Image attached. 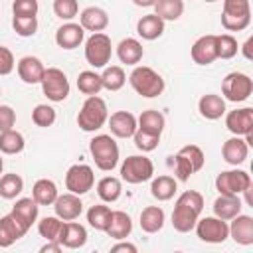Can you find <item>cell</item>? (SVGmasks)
<instances>
[{"instance_id": "6da1fadb", "label": "cell", "mask_w": 253, "mask_h": 253, "mask_svg": "<svg viewBox=\"0 0 253 253\" xmlns=\"http://www.w3.org/2000/svg\"><path fill=\"white\" fill-rule=\"evenodd\" d=\"M204 210V196L196 190H186L178 196L174 211H172V225L180 233H188L194 229L200 213Z\"/></svg>"}, {"instance_id": "7a4b0ae2", "label": "cell", "mask_w": 253, "mask_h": 253, "mask_svg": "<svg viewBox=\"0 0 253 253\" xmlns=\"http://www.w3.org/2000/svg\"><path fill=\"white\" fill-rule=\"evenodd\" d=\"M107 119H109L107 103L99 95H91L81 105V111L77 115V125L85 132H95L107 123Z\"/></svg>"}, {"instance_id": "3957f363", "label": "cell", "mask_w": 253, "mask_h": 253, "mask_svg": "<svg viewBox=\"0 0 253 253\" xmlns=\"http://www.w3.org/2000/svg\"><path fill=\"white\" fill-rule=\"evenodd\" d=\"M89 152L95 160V166L103 172H111L119 164V144L111 134H97L89 142Z\"/></svg>"}, {"instance_id": "277c9868", "label": "cell", "mask_w": 253, "mask_h": 253, "mask_svg": "<svg viewBox=\"0 0 253 253\" xmlns=\"http://www.w3.org/2000/svg\"><path fill=\"white\" fill-rule=\"evenodd\" d=\"M128 81H130V87L140 97H146V99L158 97L164 91V79H162V75L156 73L152 67H146V65H136L132 69V73L128 75Z\"/></svg>"}, {"instance_id": "5b68a950", "label": "cell", "mask_w": 253, "mask_h": 253, "mask_svg": "<svg viewBox=\"0 0 253 253\" xmlns=\"http://www.w3.org/2000/svg\"><path fill=\"white\" fill-rule=\"evenodd\" d=\"M111 55H113L111 38L103 32L91 34V38L85 42V59H87V63L95 69H101L111 61Z\"/></svg>"}, {"instance_id": "8992f818", "label": "cell", "mask_w": 253, "mask_h": 253, "mask_svg": "<svg viewBox=\"0 0 253 253\" xmlns=\"http://www.w3.org/2000/svg\"><path fill=\"white\" fill-rule=\"evenodd\" d=\"M221 93L231 103L247 101L251 97V93H253V79L247 73L231 71V73L225 75V79L221 83Z\"/></svg>"}, {"instance_id": "52a82bcc", "label": "cell", "mask_w": 253, "mask_h": 253, "mask_svg": "<svg viewBox=\"0 0 253 253\" xmlns=\"http://www.w3.org/2000/svg\"><path fill=\"white\" fill-rule=\"evenodd\" d=\"M40 85H42L43 95H45L49 101H53V103H61V101H65L67 95H69V79H67V75H65L61 69H57V67H47V69L43 71V77H42Z\"/></svg>"}, {"instance_id": "ba28073f", "label": "cell", "mask_w": 253, "mask_h": 253, "mask_svg": "<svg viewBox=\"0 0 253 253\" xmlns=\"http://www.w3.org/2000/svg\"><path fill=\"white\" fill-rule=\"evenodd\" d=\"M154 174V164L146 156H128L121 164V178L126 184H142Z\"/></svg>"}, {"instance_id": "9c48e42d", "label": "cell", "mask_w": 253, "mask_h": 253, "mask_svg": "<svg viewBox=\"0 0 253 253\" xmlns=\"http://www.w3.org/2000/svg\"><path fill=\"white\" fill-rule=\"evenodd\" d=\"M198 237L206 243H223L229 237V225L225 219H219L215 215L210 217H198L196 225H194Z\"/></svg>"}, {"instance_id": "30bf717a", "label": "cell", "mask_w": 253, "mask_h": 253, "mask_svg": "<svg viewBox=\"0 0 253 253\" xmlns=\"http://www.w3.org/2000/svg\"><path fill=\"white\" fill-rule=\"evenodd\" d=\"M247 188H251V176L245 170H223L215 178V190L219 194L239 196Z\"/></svg>"}, {"instance_id": "8fae6325", "label": "cell", "mask_w": 253, "mask_h": 253, "mask_svg": "<svg viewBox=\"0 0 253 253\" xmlns=\"http://www.w3.org/2000/svg\"><path fill=\"white\" fill-rule=\"evenodd\" d=\"M93 184H95V174L93 168L87 164H73L65 174V188L71 194L83 196L93 188Z\"/></svg>"}, {"instance_id": "7c38bea8", "label": "cell", "mask_w": 253, "mask_h": 253, "mask_svg": "<svg viewBox=\"0 0 253 253\" xmlns=\"http://www.w3.org/2000/svg\"><path fill=\"white\" fill-rule=\"evenodd\" d=\"M225 126L235 136H245V134L253 132V109L243 107V109L229 111L225 115Z\"/></svg>"}, {"instance_id": "4fadbf2b", "label": "cell", "mask_w": 253, "mask_h": 253, "mask_svg": "<svg viewBox=\"0 0 253 253\" xmlns=\"http://www.w3.org/2000/svg\"><path fill=\"white\" fill-rule=\"evenodd\" d=\"M57 241L61 243V247H67V249H79L87 243V229L77 223V221H63L61 229H59V235H57Z\"/></svg>"}, {"instance_id": "5bb4252c", "label": "cell", "mask_w": 253, "mask_h": 253, "mask_svg": "<svg viewBox=\"0 0 253 253\" xmlns=\"http://www.w3.org/2000/svg\"><path fill=\"white\" fill-rule=\"evenodd\" d=\"M107 123H109L111 134H115L119 138H130L136 132V128H138L136 117L132 113H128V111H117V113H113L107 119Z\"/></svg>"}, {"instance_id": "9a60e30c", "label": "cell", "mask_w": 253, "mask_h": 253, "mask_svg": "<svg viewBox=\"0 0 253 253\" xmlns=\"http://www.w3.org/2000/svg\"><path fill=\"white\" fill-rule=\"evenodd\" d=\"M53 210H55V215L63 221H71V219H77L83 211V202L79 200L77 194H63V196H57L55 202H53Z\"/></svg>"}, {"instance_id": "2e32d148", "label": "cell", "mask_w": 253, "mask_h": 253, "mask_svg": "<svg viewBox=\"0 0 253 253\" xmlns=\"http://www.w3.org/2000/svg\"><path fill=\"white\" fill-rule=\"evenodd\" d=\"M83 38H85V30L81 28V24H75V22H67V24L59 26L55 32V43L61 49L79 47L83 43Z\"/></svg>"}, {"instance_id": "e0dca14e", "label": "cell", "mask_w": 253, "mask_h": 253, "mask_svg": "<svg viewBox=\"0 0 253 253\" xmlns=\"http://www.w3.org/2000/svg\"><path fill=\"white\" fill-rule=\"evenodd\" d=\"M192 59L194 63L198 65H210L217 59V51H215V36L213 34H208V36H202L194 42L192 45Z\"/></svg>"}, {"instance_id": "ac0fdd59", "label": "cell", "mask_w": 253, "mask_h": 253, "mask_svg": "<svg viewBox=\"0 0 253 253\" xmlns=\"http://www.w3.org/2000/svg\"><path fill=\"white\" fill-rule=\"evenodd\" d=\"M38 211H40V206L34 198H20L16 200V204L12 206V215L14 219L24 227V229H30L36 219H38Z\"/></svg>"}, {"instance_id": "d6986e66", "label": "cell", "mask_w": 253, "mask_h": 253, "mask_svg": "<svg viewBox=\"0 0 253 253\" xmlns=\"http://www.w3.org/2000/svg\"><path fill=\"white\" fill-rule=\"evenodd\" d=\"M229 237L239 245H251L253 243V217L237 213L229 219Z\"/></svg>"}, {"instance_id": "ffe728a7", "label": "cell", "mask_w": 253, "mask_h": 253, "mask_svg": "<svg viewBox=\"0 0 253 253\" xmlns=\"http://www.w3.org/2000/svg\"><path fill=\"white\" fill-rule=\"evenodd\" d=\"M247 154H249V144L241 138V136H231V138H227L225 142H223V146H221V156H223V160L227 162V164H231V166H239V164H243L245 162V158H247Z\"/></svg>"}, {"instance_id": "44dd1931", "label": "cell", "mask_w": 253, "mask_h": 253, "mask_svg": "<svg viewBox=\"0 0 253 253\" xmlns=\"http://www.w3.org/2000/svg\"><path fill=\"white\" fill-rule=\"evenodd\" d=\"M198 111L204 119L208 121H217L225 115V99L221 95H215V93H208V95H202L200 101H198Z\"/></svg>"}, {"instance_id": "7402d4cb", "label": "cell", "mask_w": 253, "mask_h": 253, "mask_svg": "<svg viewBox=\"0 0 253 253\" xmlns=\"http://www.w3.org/2000/svg\"><path fill=\"white\" fill-rule=\"evenodd\" d=\"M43 71H45L43 63H42L38 57H34V55H26V57H22V59L18 61V75H20V79H22L24 83H28V85L40 83L42 77H43Z\"/></svg>"}, {"instance_id": "603a6c76", "label": "cell", "mask_w": 253, "mask_h": 253, "mask_svg": "<svg viewBox=\"0 0 253 253\" xmlns=\"http://www.w3.org/2000/svg\"><path fill=\"white\" fill-rule=\"evenodd\" d=\"M241 198L233 196V194H219L213 202V215L219 219L229 221L231 217H235L237 213H241Z\"/></svg>"}, {"instance_id": "cb8c5ba5", "label": "cell", "mask_w": 253, "mask_h": 253, "mask_svg": "<svg viewBox=\"0 0 253 253\" xmlns=\"http://www.w3.org/2000/svg\"><path fill=\"white\" fill-rule=\"evenodd\" d=\"M79 24H81V28L83 30H87V32H103L107 26H109V14L103 10V8H99V6H89V8H85L83 12H81V16H79Z\"/></svg>"}, {"instance_id": "d4e9b609", "label": "cell", "mask_w": 253, "mask_h": 253, "mask_svg": "<svg viewBox=\"0 0 253 253\" xmlns=\"http://www.w3.org/2000/svg\"><path fill=\"white\" fill-rule=\"evenodd\" d=\"M142 55H144V47L134 38H125L117 45V57L125 65H136L142 59Z\"/></svg>"}, {"instance_id": "484cf974", "label": "cell", "mask_w": 253, "mask_h": 253, "mask_svg": "<svg viewBox=\"0 0 253 253\" xmlns=\"http://www.w3.org/2000/svg\"><path fill=\"white\" fill-rule=\"evenodd\" d=\"M130 231H132V219H130V215L126 211H121V210L113 211L111 213V221H109L105 233L109 237H113V239L119 241V239H126L130 235Z\"/></svg>"}, {"instance_id": "4316f807", "label": "cell", "mask_w": 253, "mask_h": 253, "mask_svg": "<svg viewBox=\"0 0 253 253\" xmlns=\"http://www.w3.org/2000/svg\"><path fill=\"white\" fill-rule=\"evenodd\" d=\"M28 233V229H24L12 213L0 217V247H10L14 245L20 237H24Z\"/></svg>"}, {"instance_id": "83f0119b", "label": "cell", "mask_w": 253, "mask_h": 253, "mask_svg": "<svg viewBox=\"0 0 253 253\" xmlns=\"http://www.w3.org/2000/svg\"><path fill=\"white\" fill-rule=\"evenodd\" d=\"M136 34L142 40L152 42L164 34V20L158 18L156 14H146L136 22Z\"/></svg>"}, {"instance_id": "f1b7e54d", "label": "cell", "mask_w": 253, "mask_h": 253, "mask_svg": "<svg viewBox=\"0 0 253 253\" xmlns=\"http://www.w3.org/2000/svg\"><path fill=\"white\" fill-rule=\"evenodd\" d=\"M136 125H138L140 130L160 136L162 130H164L166 121H164V115H162L160 111H156V109H148V111H142V113H140V117L136 119Z\"/></svg>"}, {"instance_id": "f546056e", "label": "cell", "mask_w": 253, "mask_h": 253, "mask_svg": "<svg viewBox=\"0 0 253 253\" xmlns=\"http://www.w3.org/2000/svg\"><path fill=\"white\" fill-rule=\"evenodd\" d=\"M57 196H59V192H57L55 182L47 180V178L38 180L32 188V198L38 202V206H53Z\"/></svg>"}, {"instance_id": "4dcf8cb0", "label": "cell", "mask_w": 253, "mask_h": 253, "mask_svg": "<svg viewBox=\"0 0 253 253\" xmlns=\"http://www.w3.org/2000/svg\"><path fill=\"white\" fill-rule=\"evenodd\" d=\"M164 210L158 206H146L140 211V229L146 233H158L164 225Z\"/></svg>"}, {"instance_id": "1f68e13d", "label": "cell", "mask_w": 253, "mask_h": 253, "mask_svg": "<svg viewBox=\"0 0 253 253\" xmlns=\"http://www.w3.org/2000/svg\"><path fill=\"white\" fill-rule=\"evenodd\" d=\"M176 188H178L176 180H174L172 176L162 174V176H158V178L152 180V184H150V194H152V198H156L158 202H168V200L174 198Z\"/></svg>"}, {"instance_id": "d6a6232c", "label": "cell", "mask_w": 253, "mask_h": 253, "mask_svg": "<svg viewBox=\"0 0 253 253\" xmlns=\"http://www.w3.org/2000/svg\"><path fill=\"white\" fill-rule=\"evenodd\" d=\"M123 194V186H121V180L115 178V176H105L97 182V196L107 202V204H113L121 198Z\"/></svg>"}, {"instance_id": "836d02e7", "label": "cell", "mask_w": 253, "mask_h": 253, "mask_svg": "<svg viewBox=\"0 0 253 253\" xmlns=\"http://www.w3.org/2000/svg\"><path fill=\"white\" fill-rule=\"evenodd\" d=\"M154 14L162 18L164 22H174L184 14V2L182 0H156Z\"/></svg>"}, {"instance_id": "e575fe53", "label": "cell", "mask_w": 253, "mask_h": 253, "mask_svg": "<svg viewBox=\"0 0 253 253\" xmlns=\"http://www.w3.org/2000/svg\"><path fill=\"white\" fill-rule=\"evenodd\" d=\"M111 213H113V210H111L109 206L97 204V206H91V208L87 210V221H89V225H91L93 229L105 231L107 225H109V221H111Z\"/></svg>"}, {"instance_id": "d590c367", "label": "cell", "mask_w": 253, "mask_h": 253, "mask_svg": "<svg viewBox=\"0 0 253 253\" xmlns=\"http://www.w3.org/2000/svg\"><path fill=\"white\" fill-rule=\"evenodd\" d=\"M26 146V140L22 136V132L10 128V130H4L0 132V152L4 154H18L22 152Z\"/></svg>"}, {"instance_id": "8d00e7d4", "label": "cell", "mask_w": 253, "mask_h": 253, "mask_svg": "<svg viewBox=\"0 0 253 253\" xmlns=\"http://www.w3.org/2000/svg\"><path fill=\"white\" fill-rule=\"evenodd\" d=\"M125 81H126V75L121 65L105 67V71L101 73V83H103V89L107 91H119L125 85Z\"/></svg>"}, {"instance_id": "74e56055", "label": "cell", "mask_w": 253, "mask_h": 253, "mask_svg": "<svg viewBox=\"0 0 253 253\" xmlns=\"http://www.w3.org/2000/svg\"><path fill=\"white\" fill-rule=\"evenodd\" d=\"M77 89L91 97V95H99V91L103 89V83H101V75L95 73V71H81L77 75Z\"/></svg>"}, {"instance_id": "f35d334b", "label": "cell", "mask_w": 253, "mask_h": 253, "mask_svg": "<svg viewBox=\"0 0 253 253\" xmlns=\"http://www.w3.org/2000/svg\"><path fill=\"white\" fill-rule=\"evenodd\" d=\"M24 190V180L18 174H4L0 176V196L6 200H14Z\"/></svg>"}, {"instance_id": "ab89813d", "label": "cell", "mask_w": 253, "mask_h": 253, "mask_svg": "<svg viewBox=\"0 0 253 253\" xmlns=\"http://www.w3.org/2000/svg\"><path fill=\"white\" fill-rule=\"evenodd\" d=\"M237 40L231 36V34H221V36H215V51H217V57L221 59H231L237 55Z\"/></svg>"}, {"instance_id": "60d3db41", "label": "cell", "mask_w": 253, "mask_h": 253, "mask_svg": "<svg viewBox=\"0 0 253 253\" xmlns=\"http://www.w3.org/2000/svg\"><path fill=\"white\" fill-rule=\"evenodd\" d=\"M61 225H63V219H59L57 215H47L42 221H38V231L45 241H57Z\"/></svg>"}, {"instance_id": "b9f144b4", "label": "cell", "mask_w": 253, "mask_h": 253, "mask_svg": "<svg viewBox=\"0 0 253 253\" xmlns=\"http://www.w3.org/2000/svg\"><path fill=\"white\" fill-rule=\"evenodd\" d=\"M12 28L18 36L30 38L38 32V16H14L12 18Z\"/></svg>"}, {"instance_id": "7bdbcfd3", "label": "cell", "mask_w": 253, "mask_h": 253, "mask_svg": "<svg viewBox=\"0 0 253 253\" xmlns=\"http://www.w3.org/2000/svg\"><path fill=\"white\" fill-rule=\"evenodd\" d=\"M55 109L49 107V105H36L34 111H32V121L36 126H42V128H47L55 123Z\"/></svg>"}, {"instance_id": "ee69618b", "label": "cell", "mask_w": 253, "mask_h": 253, "mask_svg": "<svg viewBox=\"0 0 253 253\" xmlns=\"http://www.w3.org/2000/svg\"><path fill=\"white\" fill-rule=\"evenodd\" d=\"M180 154H182V156H186V160L192 164L194 174H196V172H200V170L204 168L206 156H204V152H202V148H200V146H196V144H186V146H182V148H180Z\"/></svg>"}, {"instance_id": "f6af8a7d", "label": "cell", "mask_w": 253, "mask_h": 253, "mask_svg": "<svg viewBox=\"0 0 253 253\" xmlns=\"http://www.w3.org/2000/svg\"><path fill=\"white\" fill-rule=\"evenodd\" d=\"M79 12V2L77 0H53V14L61 20H71Z\"/></svg>"}, {"instance_id": "bcb514c9", "label": "cell", "mask_w": 253, "mask_h": 253, "mask_svg": "<svg viewBox=\"0 0 253 253\" xmlns=\"http://www.w3.org/2000/svg\"><path fill=\"white\" fill-rule=\"evenodd\" d=\"M132 138H134V146L138 150H142V152H152L160 144V136L150 134V132H144L140 128H136V132L132 134Z\"/></svg>"}, {"instance_id": "7dc6e473", "label": "cell", "mask_w": 253, "mask_h": 253, "mask_svg": "<svg viewBox=\"0 0 253 253\" xmlns=\"http://www.w3.org/2000/svg\"><path fill=\"white\" fill-rule=\"evenodd\" d=\"M225 16H251L249 0H223V12Z\"/></svg>"}, {"instance_id": "c3c4849f", "label": "cell", "mask_w": 253, "mask_h": 253, "mask_svg": "<svg viewBox=\"0 0 253 253\" xmlns=\"http://www.w3.org/2000/svg\"><path fill=\"white\" fill-rule=\"evenodd\" d=\"M251 24V16H225L221 14V26L227 32H241Z\"/></svg>"}, {"instance_id": "681fc988", "label": "cell", "mask_w": 253, "mask_h": 253, "mask_svg": "<svg viewBox=\"0 0 253 253\" xmlns=\"http://www.w3.org/2000/svg\"><path fill=\"white\" fill-rule=\"evenodd\" d=\"M38 10H40L38 0H14L12 2L14 16H38Z\"/></svg>"}, {"instance_id": "f907efd6", "label": "cell", "mask_w": 253, "mask_h": 253, "mask_svg": "<svg viewBox=\"0 0 253 253\" xmlns=\"http://www.w3.org/2000/svg\"><path fill=\"white\" fill-rule=\"evenodd\" d=\"M174 170H176V178L180 180V182H186L192 174H194V168H192V164L186 160V156H182L180 152L174 156Z\"/></svg>"}, {"instance_id": "816d5d0a", "label": "cell", "mask_w": 253, "mask_h": 253, "mask_svg": "<svg viewBox=\"0 0 253 253\" xmlns=\"http://www.w3.org/2000/svg\"><path fill=\"white\" fill-rule=\"evenodd\" d=\"M16 125V111L10 105H0V132L14 128Z\"/></svg>"}, {"instance_id": "f5cc1de1", "label": "cell", "mask_w": 253, "mask_h": 253, "mask_svg": "<svg viewBox=\"0 0 253 253\" xmlns=\"http://www.w3.org/2000/svg\"><path fill=\"white\" fill-rule=\"evenodd\" d=\"M14 69V55L8 47L0 45V75H8Z\"/></svg>"}, {"instance_id": "db71d44e", "label": "cell", "mask_w": 253, "mask_h": 253, "mask_svg": "<svg viewBox=\"0 0 253 253\" xmlns=\"http://www.w3.org/2000/svg\"><path fill=\"white\" fill-rule=\"evenodd\" d=\"M119 251L136 253V245H132V243H128V241H123V239H119V243H115V245L111 247V253H119Z\"/></svg>"}, {"instance_id": "11a10c76", "label": "cell", "mask_w": 253, "mask_h": 253, "mask_svg": "<svg viewBox=\"0 0 253 253\" xmlns=\"http://www.w3.org/2000/svg\"><path fill=\"white\" fill-rule=\"evenodd\" d=\"M63 247H61V243L59 241H47L45 245H42L40 247V251L42 253H59Z\"/></svg>"}, {"instance_id": "9f6ffc18", "label": "cell", "mask_w": 253, "mask_h": 253, "mask_svg": "<svg viewBox=\"0 0 253 253\" xmlns=\"http://www.w3.org/2000/svg\"><path fill=\"white\" fill-rule=\"evenodd\" d=\"M251 45H253V38H249V40L243 43V47H241V51H243V55H245L247 59H251Z\"/></svg>"}, {"instance_id": "6f0895ef", "label": "cell", "mask_w": 253, "mask_h": 253, "mask_svg": "<svg viewBox=\"0 0 253 253\" xmlns=\"http://www.w3.org/2000/svg\"><path fill=\"white\" fill-rule=\"evenodd\" d=\"M156 0H132V4L140 6V8H148V6H154Z\"/></svg>"}, {"instance_id": "680465c9", "label": "cell", "mask_w": 253, "mask_h": 253, "mask_svg": "<svg viewBox=\"0 0 253 253\" xmlns=\"http://www.w3.org/2000/svg\"><path fill=\"white\" fill-rule=\"evenodd\" d=\"M2 168H4V160H2V156H0V174H2Z\"/></svg>"}, {"instance_id": "91938a15", "label": "cell", "mask_w": 253, "mask_h": 253, "mask_svg": "<svg viewBox=\"0 0 253 253\" xmlns=\"http://www.w3.org/2000/svg\"><path fill=\"white\" fill-rule=\"evenodd\" d=\"M206 2H215V0H206Z\"/></svg>"}, {"instance_id": "94428289", "label": "cell", "mask_w": 253, "mask_h": 253, "mask_svg": "<svg viewBox=\"0 0 253 253\" xmlns=\"http://www.w3.org/2000/svg\"><path fill=\"white\" fill-rule=\"evenodd\" d=\"M0 95H2V89H0Z\"/></svg>"}]
</instances>
